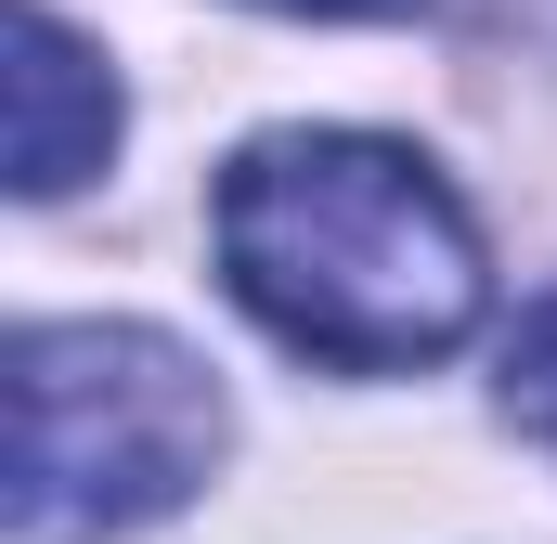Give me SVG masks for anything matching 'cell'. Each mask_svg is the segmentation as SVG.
I'll return each instance as SVG.
<instances>
[{
	"instance_id": "3",
	"label": "cell",
	"mask_w": 557,
	"mask_h": 544,
	"mask_svg": "<svg viewBox=\"0 0 557 544\" xmlns=\"http://www.w3.org/2000/svg\"><path fill=\"white\" fill-rule=\"evenodd\" d=\"M104 156H117V78H104V52L52 0H26L13 13V195H78Z\"/></svg>"
},
{
	"instance_id": "4",
	"label": "cell",
	"mask_w": 557,
	"mask_h": 544,
	"mask_svg": "<svg viewBox=\"0 0 557 544\" xmlns=\"http://www.w3.org/2000/svg\"><path fill=\"white\" fill-rule=\"evenodd\" d=\"M506 415H519V428L557 454V298L519 324V350H506Z\"/></svg>"
},
{
	"instance_id": "5",
	"label": "cell",
	"mask_w": 557,
	"mask_h": 544,
	"mask_svg": "<svg viewBox=\"0 0 557 544\" xmlns=\"http://www.w3.org/2000/svg\"><path fill=\"white\" fill-rule=\"evenodd\" d=\"M273 13H403V0H273Z\"/></svg>"
},
{
	"instance_id": "2",
	"label": "cell",
	"mask_w": 557,
	"mask_h": 544,
	"mask_svg": "<svg viewBox=\"0 0 557 544\" xmlns=\"http://www.w3.org/2000/svg\"><path fill=\"white\" fill-rule=\"evenodd\" d=\"M221 376L156 324H26L13 337V544H104L221 467Z\"/></svg>"
},
{
	"instance_id": "1",
	"label": "cell",
	"mask_w": 557,
	"mask_h": 544,
	"mask_svg": "<svg viewBox=\"0 0 557 544\" xmlns=\"http://www.w3.org/2000/svg\"><path fill=\"white\" fill-rule=\"evenodd\" d=\"M208 247H221V285L285 350L337 376L441 363L493 285L454 182L376 131H260L208 195Z\"/></svg>"
}]
</instances>
